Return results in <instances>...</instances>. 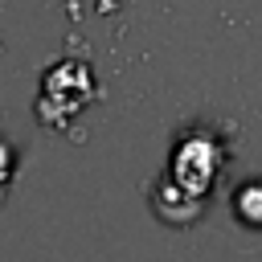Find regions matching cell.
Wrapping results in <instances>:
<instances>
[{
	"instance_id": "obj_1",
	"label": "cell",
	"mask_w": 262,
	"mask_h": 262,
	"mask_svg": "<svg viewBox=\"0 0 262 262\" xmlns=\"http://www.w3.org/2000/svg\"><path fill=\"white\" fill-rule=\"evenodd\" d=\"M98 98V82L94 70L86 61H57L45 78H41V94H37V115L45 127H66V119H74L78 111H86Z\"/></svg>"
},
{
	"instance_id": "obj_2",
	"label": "cell",
	"mask_w": 262,
	"mask_h": 262,
	"mask_svg": "<svg viewBox=\"0 0 262 262\" xmlns=\"http://www.w3.org/2000/svg\"><path fill=\"white\" fill-rule=\"evenodd\" d=\"M221 164H225V147H221L209 131H188V135H180L176 147H172L168 180H164V184H172L176 192H184V196H192V201L205 205V196H209Z\"/></svg>"
},
{
	"instance_id": "obj_3",
	"label": "cell",
	"mask_w": 262,
	"mask_h": 262,
	"mask_svg": "<svg viewBox=\"0 0 262 262\" xmlns=\"http://www.w3.org/2000/svg\"><path fill=\"white\" fill-rule=\"evenodd\" d=\"M233 213H237L242 225L262 229V176H250V180L237 184V192H233Z\"/></svg>"
},
{
	"instance_id": "obj_4",
	"label": "cell",
	"mask_w": 262,
	"mask_h": 262,
	"mask_svg": "<svg viewBox=\"0 0 262 262\" xmlns=\"http://www.w3.org/2000/svg\"><path fill=\"white\" fill-rule=\"evenodd\" d=\"M16 164H20V156H16V147L8 143V139H0V192L12 184V176H16Z\"/></svg>"
}]
</instances>
